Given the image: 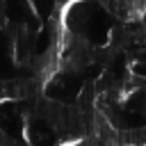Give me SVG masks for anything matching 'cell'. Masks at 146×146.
<instances>
[{
	"instance_id": "cell-1",
	"label": "cell",
	"mask_w": 146,
	"mask_h": 146,
	"mask_svg": "<svg viewBox=\"0 0 146 146\" xmlns=\"http://www.w3.org/2000/svg\"><path fill=\"white\" fill-rule=\"evenodd\" d=\"M119 23H139L146 11V0H98Z\"/></svg>"
}]
</instances>
